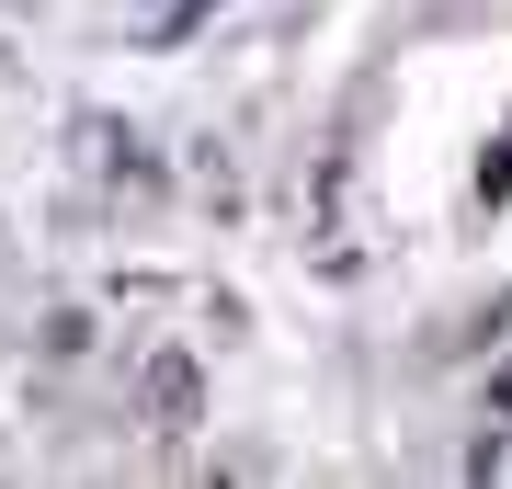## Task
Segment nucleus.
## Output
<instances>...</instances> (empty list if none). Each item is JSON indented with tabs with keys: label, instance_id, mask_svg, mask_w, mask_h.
I'll return each instance as SVG.
<instances>
[{
	"label": "nucleus",
	"instance_id": "f257e3e1",
	"mask_svg": "<svg viewBox=\"0 0 512 489\" xmlns=\"http://www.w3.org/2000/svg\"><path fill=\"white\" fill-rule=\"evenodd\" d=\"M490 194H512V148H501V171H490Z\"/></svg>",
	"mask_w": 512,
	"mask_h": 489
}]
</instances>
